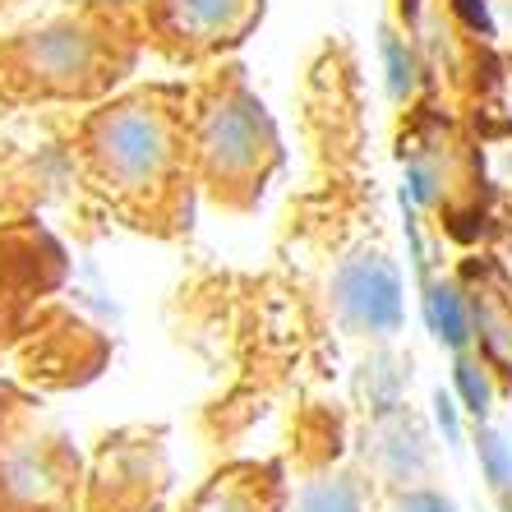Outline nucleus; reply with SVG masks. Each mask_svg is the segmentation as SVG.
Segmentation results:
<instances>
[{
	"label": "nucleus",
	"instance_id": "5",
	"mask_svg": "<svg viewBox=\"0 0 512 512\" xmlns=\"http://www.w3.org/2000/svg\"><path fill=\"white\" fill-rule=\"evenodd\" d=\"M453 397H457V406H462L466 416L476 420V425H485V420L494 416V402H499V388H494V374H489V360H480V356H466V351H457V360H453Z\"/></svg>",
	"mask_w": 512,
	"mask_h": 512
},
{
	"label": "nucleus",
	"instance_id": "9",
	"mask_svg": "<svg viewBox=\"0 0 512 512\" xmlns=\"http://www.w3.org/2000/svg\"><path fill=\"white\" fill-rule=\"evenodd\" d=\"M383 60H388V93H393V102H406L416 93V56L388 33L383 37Z\"/></svg>",
	"mask_w": 512,
	"mask_h": 512
},
{
	"label": "nucleus",
	"instance_id": "3",
	"mask_svg": "<svg viewBox=\"0 0 512 512\" xmlns=\"http://www.w3.org/2000/svg\"><path fill=\"white\" fill-rule=\"evenodd\" d=\"M420 319H425L429 337L448 351H466L476 342V319H471V296L453 277H425L420 291Z\"/></svg>",
	"mask_w": 512,
	"mask_h": 512
},
{
	"label": "nucleus",
	"instance_id": "8",
	"mask_svg": "<svg viewBox=\"0 0 512 512\" xmlns=\"http://www.w3.org/2000/svg\"><path fill=\"white\" fill-rule=\"evenodd\" d=\"M296 512H365V494L351 476L314 480V485H305Z\"/></svg>",
	"mask_w": 512,
	"mask_h": 512
},
{
	"label": "nucleus",
	"instance_id": "6",
	"mask_svg": "<svg viewBox=\"0 0 512 512\" xmlns=\"http://www.w3.org/2000/svg\"><path fill=\"white\" fill-rule=\"evenodd\" d=\"M245 10V0H171V14H176L180 33H222V28L236 24V14Z\"/></svg>",
	"mask_w": 512,
	"mask_h": 512
},
{
	"label": "nucleus",
	"instance_id": "1",
	"mask_svg": "<svg viewBox=\"0 0 512 512\" xmlns=\"http://www.w3.org/2000/svg\"><path fill=\"white\" fill-rule=\"evenodd\" d=\"M333 314L351 337L393 342L402 333V277L379 250H360L337 263L333 273Z\"/></svg>",
	"mask_w": 512,
	"mask_h": 512
},
{
	"label": "nucleus",
	"instance_id": "10",
	"mask_svg": "<svg viewBox=\"0 0 512 512\" xmlns=\"http://www.w3.org/2000/svg\"><path fill=\"white\" fill-rule=\"evenodd\" d=\"M434 425L448 448H462V406H457L453 388H434Z\"/></svg>",
	"mask_w": 512,
	"mask_h": 512
},
{
	"label": "nucleus",
	"instance_id": "7",
	"mask_svg": "<svg viewBox=\"0 0 512 512\" xmlns=\"http://www.w3.org/2000/svg\"><path fill=\"white\" fill-rule=\"evenodd\" d=\"M476 457H480V476L494 494H508L512 489V443L503 439V429L485 425L476 429Z\"/></svg>",
	"mask_w": 512,
	"mask_h": 512
},
{
	"label": "nucleus",
	"instance_id": "2",
	"mask_svg": "<svg viewBox=\"0 0 512 512\" xmlns=\"http://www.w3.org/2000/svg\"><path fill=\"white\" fill-rule=\"evenodd\" d=\"M102 157H107V171H116L120 180H148L167 157V134L157 116L125 107L102 125Z\"/></svg>",
	"mask_w": 512,
	"mask_h": 512
},
{
	"label": "nucleus",
	"instance_id": "11",
	"mask_svg": "<svg viewBox=\"0 0 512 512\" xmlns=\"http://www.w3.org/2000/svg\"><path fill=\"white\" fill-rule=\"evenodd\" d=\"M388 512H457V503L448 494H439V489H406V494L393 499Z\"/></svg>",
	"mask_w": 512,
	"mask_h": 512
},
{
	"label": "nucleus",
	"instance_id": "4",
	"mask_svg": "<svg viewBox=\"0 0 512 512\" xmlns=\"http://www.w3.org/2000/svg\"><path fill=\"white\" fill-rule=\"evenodd\" d=\"M374 462L388 471L393 480H411L425 471V434H420V425L411 416H406L402 406H393V411H379V420H374Z\"/></svg>",
	"mask_w": 512,
	"mask_h": 512
}]
</instances>
